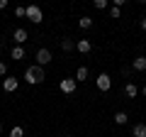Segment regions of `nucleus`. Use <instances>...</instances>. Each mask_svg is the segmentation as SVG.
I'll list each match as a JSON object with an SVG mask.
<instances>
[{"label": "nucleus", "mask_w": 146, "mask_h": 137, "mask_svg": "<svg viewBox=\"0 0 146 137\" xmlns=\"http://www.w3.org/2000/svg\"><path fill=\"white\" fill-rule=\"evenodd\" d=\"M25 81H27V83H32V86L42 83V81H44V68L36 66V64H34V66H29V68L25 71Z\"/></svg>", "instance_id": "f257e3e1"}, {"label": "nucleus", "mask_w": 146, "mask_h": 137, "mask_svg": "<svg viewBox=\"0 0 146 137\" xmlns=\"http://www.w3.org/2000/svg\"><path fill=\"white\" fill-rule=\"evenodd\" d=\"M36 66H44V64H49V61H54V54L51 52H49V49L46 47H42V49H39V52H36Z\"/></svg>", "instance_id": "f03ea898"}, {"label": "nucleus", "mask_w": 146, "mask_h": 137, "mask_svg": "<svg viewBox=\"0 0 146 137\" xmlns=\"http://www.w3.org/2000/svg\"><path fill=\"white\" fill-rule=\"evenodd\" d=\"M27 17H29V22H34V25H39V22L44 20L42 10H39L36 5H29V7H27Z\"/></svg>", "instance_id": "7ed1b4c3"}, {"label": "nucleus", "mask_w": 146, "mask_h": 137, "mask_svg": "<svg viewBox=\"0 0 146 137\" xmlns=\"http://www.w3.org/2000/svg\"><path fill=\"white\" fill-rule=\"evenodd\" d=\"M95 83H98L100 91H110V88H112V76H110V74H100L98 79H95Z\"/></svg>", "instance_id": "20e7f679"}, {"label": "nucleus", "mask_w": 146, "mask_h": 137, "mask_svg": "<svg viewBox=\"0 0 146 137\" xmlns=\"http://www.w3.org/2000/svg\"><path fill=\"white\" fill-rule=\"evenodd\" d=\"M58 88H61L63 93H76V88H78V83H76V79H61V83H58Z\"/></svg>", "instance_id": "39448f33"}, {"label": "nucleus", "mask_w": 146, "mask_h": 137, "mask_svg": "<svg viewBox=\"0 0 146 137\" xmlns=\"http://www.w3.org/2000/svg\"><path fill=\"white\" fill-rule=\"evenodd\" d=\"M3 88H5V91H7V93H15V91H17V88H20V81H17V79H15V76H7V79H5V81H3Z\"/></svg>", "instance_id": "423d86ee"}, {"label": "nucleus", "mask_w": 146, "mask_h": 137, "mask_svg": "<svg viewBox=\"0 0 146 137\" xmlns=\"http://www.w3.org/2000/svg\"><path fill=\"white\" fill-rule=\"evenodd\" d=\"M76 49H78L80 54H90L93 52V42H90V39H78V42H76Z\"/></svg>", "instance_id": "0eeeda50"}, {"label": "nucleus", "mask_w": 146, "mask_h": 137, "mask_svg": "<svg viewBox=\"0 0 146 137\" xmlns=\"http://www.w3.org/2000/svg\"><path fill=\"white\" fill-rule=\"evenodd\" d=\"M12 39H15V44H17V47H22V44L27 42V30L17 27V30H15V34H12Z\"/></svg>", "instance_id": "6e6552de"}, {"label": "nucleus", "mask_w": 146, "mask_h": 137, "mask_svg": "<svg viewBox=\"0 0 146 137\" xmlns=\"http://www.w3.org/2000/svg\"><path fill=\"white\" fill-rule=\"evenodd\" d=\"M131 68H134V71H146V56L131 59Z\"/></svg>", "instance_id": "1a4fd4ad"}, {"label": "nucleus", "mask_w": 146, "mask_h": 137, "mask_svg": "<svg viewBox=\"0 0 146 137\" xmlns=\"http://www.w3.org/2000/svg\"><path fill=\"white\" fill-rule=\"evenodd\" d=\"M88 76H90V71L85 66H80L78 71H76V83H80V81H88Z\"/></svg>", "instance_id": "9d476101"}, {"label": "nucleus", "mask_w": 146, "mask_h": 137, "mask_svg": "<svg viewBox=\"0 0 146 137\" xmlns=\"http://www.w3.org/2000/svg\"><path fill=\"white\" fill-rule=\"evenodd\" d=\"M131 135H134V137H146V125H144V122H136L134 130H131Z\"/></svg>", "instance_id": "9b49d317"}, {"label": "nucleus", "mask_w": 146, "mask_h": 137, "mask_svg": "<svg viewBox=\"0 0 146 137\" xmlns=\"http://www.w3.org/2000/svg\"><path fill=\"white\" fill-rule=\"evenodd\" d=\"M10 56L15 59V61H20V59H25V49H22V47H17V44H15V47H12V52H10Z\"/></svg>", "instance_id": "f8f14e48"}, {"label": "nucleus", "mask_w": 146, "mask_h": 137, "mask_svg": "<svg viewBox=\"0 0 146 137\" xmlns=\"http://www.w3.org/2000/svg\"><path fill=\"white\" fill-rule=\"evenodd\" d=\"M78 25H80V30H90V27H93V17L83 15V17L78 20Z\"/></svg>", "instance_id": "ddd939ff"}, {"label": "nucleus", "mask_w": 146, "mask_h": 137, "mask_svg": "<svg viewBox=\"0 0 146 137\" xmlns=\"http://www.w3.org/2000/svg\"><path fill=\"white\" fill-rule=\"evenodd\" d=\"M127 120H129V115H127L124 110H119V113H115V122H117V125H127Z\"/></svg>", "instance_id": "4468645a"}, {"label": "nucleus", "mask_w": 146, "mask_h": 137, "mask_svg": "<svg viewBox=\"0 0 146 137\" xmlns=\"http://www.w3.org/2000/svg\"><path fill=\"white\" fill-rule=\"evenodd\" d=\"M124 93H127V98H134V95L139 93V88H136L134 83H127V86H124Z\"/></svg>", "instance_id": "2eb2a0df"}, {"label": "nucleus", "mask_w": 146, "mask_h": 137, "mask_svg": "<svg viewBox=\"0 0 146 137\" xmlns=\"http://www.w3.org/2000/svg\"><path fill=\"white\" fill-rule=\"evenodd\" d=\"M73 47H76V44H73V39H61V49H63V52H73Z\"/></svg>", "instance_id": "dca6fc26"}, {"label": "nucleus", "mask_w": 146, "mask_h": 137, "mask_svg": "<svg viewBox=\"0 0 146 137\" xmlns=\"http://www.w3.org/2000/svg\"><path fill=\"white\" fill-rule=\"evenodd\" d=\"M110 17H112V20H119V17H122V7L112 5V7H110Z\"/></svg>", "instance_id": "f3484780"}, {"label": "nucleus", "mask_w": 146, "mask_h": 137, "mask_svg": "<svg viewBox=\"0 0 146 137\" xmlns=\"http://www.w3.org/2000/svg\"><path fill=\"white\" fill-rule=\"evenodd\" d=\"M10 137H25V130H22L20 125H15V127L10 130Z\"/></svg>", "instance_id": "a211bd4d"}, {"label": "nucleus", "mask_w": 146, "mask_h": 137, "mask_svg": "<svg viewBox=\"0 0 146 137\" xmlns=\"http://www.w3.org/2000/svg\"><path fill=\"white\" fill-rule=\"evenodd\" d=\"M15 15H17V17H27V7H25V5L15 7Z\"/></svg>", "instance_id": "6ab92c4d"}, {"label": "nucleus", "mask_w": 146, "mask_h": 137, "mask_svg": "<svg viewBox=\"0 0 146 137\" xmlns=\"http://www.w3.org/2000/svg\"><path fill=\"white\" fill-rule=\"evenodd\" d=\"M95 7H98V10H105V7H107V0H95Z\"/></svg>", "instance_id": "aec40b11"}, {"label": "nucleus", "mask_w": 146, "mask_h": 137, "mask_svg": "<svg viewBox=\"0 0 146 137\" xmlns=\"http://www.w3.org/2000/svg\"><path fill=\"white\" fill-rule=\"evenodd\" d=\"M5 74H7V64L0 61V76H5Z\"/></svg>", "instance_id": "412c9836"}, {"label": "nucleus", "mask_w": 146, "mask_h": 137, "mask_svg": "<svg viewBox=\"0 0 146 137\" xmlns=\"http://www.w3.org/2000/svg\"><path fill=\"white\" fill-rule=\"evenodd\" d=\"M139 25H141V30L146 32V17H141V22H139Z\"/></svg>", "instance_id": "4be33fe9"}, {"label": "nucleus", "mask_w": 146, "mask_h": 137, "mask_svg": "<svg viewBox=\"0 0 146 137\" xmlns=\"http://www.w3.org/2000/svg\"><path fill=\"white\" fill-rule=\"evenodd\" d=\"M7 7V0H0V10H5Z\"/></svg>", "instance_id": "5701e85b"}, {"label": "nucleus", "mask_w": 146, "mask_h": 137, "mask_svg": "<svg viewBox=\"0 0 146 137\" xmlns=\"http://www.w3.org/2000/svg\"><path fill=\"white\" fill-rule=\"evenodd\" d=\"M141 93H144V95H146V86H144V88H141Z\"/></svg>", "instance_id": "b1692460"}, {"label": "nucleus", "mask_w": 146, "mask_h": 137, "mask_svg": "<svg viewBox=\"0 0 146 137\" xmlns=\"http://www.w3.org/2000/svg\"><path fill=\"white\" fill-rule=\"evenodd\" d=\"M0 132H3V125H0Z\"/></svg>", "instance_id": "393cba45"}]
</instances>
